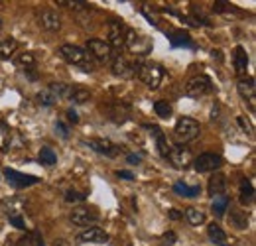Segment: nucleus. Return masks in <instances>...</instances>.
Segmentation results:
<instances>
[{
  "instance_id": "1",
  "label": "nucleus",
  "mask_w": 256,
  "mask_h": 246,
  "mask_svg": "<svg viewBox=\"0 0 256 246\" xmlns=\"http://www.w3.org/2000/svg\"><path fill=\"white\" fill-rule=\"evenodd\" d=\"M60 56L64 58L69 65H75V67H81L83 71H95V60L83 50V48H77V46H71V44H65L60 48Z\"/></svg>"
},
{
  "instance_id": "2",
  "label": "nucleus",
  "mask_w": 256,
  "mask_h": 246,
  "mask_svg": "<svg viewBox=\"0 0 256 246\" xmlns=\"http://www.w3.org/2000/svg\"><path fill=\"white\" fill-rule=\"evenodd\" d=\"M136 75L138 79L148 87V89H158L164 81V69L158 63H142L136 67Z\"/></svg>"
},
{
  "instance_id": "3",
  "label": "nucleus",
  "mask_w": 256,
  "mask_h": 246,
  "mask_svg": "<svg viewBox=\"0 0 256 246\" xmlns=\"http://www.w3.org/2000/svg\"><path fill=\"white\" fill-rule=\"evenodd\" d=\"M199 132H201V124L197 122L195 118H190V116L180 118V120L176 122V128H174V136H176V140L180 142V146L195 140V138L199 136Z\"/></svg>"
},
{
  "instance_id": "4",
  "label": "nucleus",
  "mask_w": 256,
  "mask_h": 246,
  "mask_svg": "<svg viewBox=\"0 0 256 246\" xmlns=\"http://www.w3.org/2000/svg\"><path fill=\"white\" fill-rule=\"evenodd\" d=\"M93 60H98V62H112L114 54H112V48L104 42V40H98V38H91L87 40V50H85Z\"/></svg>"
},
{
  "instance_id": "5",
  "label": "nucleus",
  "mask_w": 256,
  "mask_h": 246,
  "mask_svg": "<svg viewBox=\"0 0 256 246\" xmlns=\"http://www.w3.org/2000/svg\"><path fill=\"white\" fill-rule=\"evenodd\" d=\"M211 91H213V83H211V79L207 75H195L186 83V94L193 96V98L203 96V94H207Z\"/></svg>"
},
{
  "instance_id": "6",
  "label": "nucleus",
  "mask_w": 256,
  "mask_h": 246,
  "mask_svg": "<svg viewBox=\"0 0 256 246\" xmlns=\"http://www.w3.org/2000/svg\"><path fill=\"white\" fill-rule=\"evenodd\" d=\"M172 164H174V168H178V170H186V168H190V164L193 162V156L190 152V148H186V146H174V148H170L168 150V156H166Z\"/></svg>"
},
{
  "instance_id": "7",
  "label": "nucleus",
  "mask_w": 256,
  "mask_h": 246,
  "mask_svg": "<svg viewBox=\"0 0 256 246\" xmlns=\"http://www.w3.org/2000/svg\"><path fill=\"white\" fill-rule=\"evenodd\" d=\"M193 166H195V170L201 172V174L217 172V170L223 166V158H221L219 154H211V152H207V154L199 156V158L193 162Z\"/></svg>"
},
{
  "instance_id": "8",
  "label": "nucleus",
  "mask_w": 256,
  "mask_h": 246,
  "mask_svg": "<svg viewBox=\"0 0 256 246\" xmlns=\"http://www.w3.org/2000/svg\"><path fill=\"white\" fill-rule=\"evenodd\" d=\"M124 46H126L130 52H136L138 56H146L152 48L150 40L144 38V36H138L134 30H128L126 32V40H124Z\"/></svg>"
},
{
  "instance_id": "9",
  "label": "nucleus",
  "mask_w": 256,
  "mask_h": 246,
  "mask_svg": "<svg viewBox=\"0 0 256 246\" xmlns=\"http://www.w3.org/2000/svg\"><path fill=\"white\" fill-rule=\"evenodd\" d=\"M126 24L120 20H112L108 24V46L110 48H124V40H126Z\"/></svg>"
},
{
  "instance_id": "10",
  "label": "nucleus",
  "mask_w": 256,
  "mask_h": 246,
  "mask_svg": "<svg viewBox=\"0 0 256 246\" xmlns=\"http://www.w3.org/2000/svg\"><path fill=\"white\" fill-rule=\"evenodd\" d=\"M4 178H6V182L12 185V187H16V189H22V187H30V185H36L40 184V180L36 178V176H26V174H20V172H16V170H4Z\"/></svg>"
},
{
  "instance_id": "11",
  "label": "nucleus",
  "mask_w": 256,
  "mask_h": 246,
  "mask_svg": "<svg viewBox=\"0 0 256 246\" xmlns=\"http://www.w3.org/2000/svg\"><path fill=\"white\" fill-rule=\"evenodd\" d=\"M96 220H98V213H95L93 209H87V207L73 209V213H71V222L77 226H91Z\"/></svg>"
},
{
  "instance_id": "12",
  "label": "nucleus",
  "mask_w": 256,
  "mask_h": 246,
  "mask_svg": "<svg viewBox=\"0 0 256 246\" xmlns=\"http://www.w3.org/2000/svg\"><path fill=\"white\" fill-rule=\"evenodd\" d=\"M89 148H93L96 154H102L106 156V158H114V156H118L120 152V148L118 146H114L110 140H106V138H91L89 142Z\"/></svg>"
},
{
  "instance_id": "13",
  "label": "nucleus",
  "mask_w": 256,
  "mask_h": 246,
  "mask_svg": "<svg viewBox=\"0 0 256 246\" xmlns=\"http://www.w3.org/2000/svg\"><path fill=\"white\" fill-rule=\"evenodd\" d=\"M136 67H138V65L128 63V60L122 58V56H114V58H112V73H114L116 77H120V79H128V77L136 75Z\"/></svg>"
},
{
  "instance_id": "14",
  "label": "nucleus",
  "mask_w": 256,
  "mask_h": 246,
  "mask_svg": "<svg viewBox=\"0 0 256 246\" xmlns=\"http://www.w3.org/2000/svg\"><path fill=\"white\" fill-rule=\"evenodd\" d=\"M81 242H93V244H106L108 242V234L100 228V226H91L83 232H79L77 236Z\"/></svg>"
},
{
  "instance_id": "15",
  "label": "nucleus",
  "mask_w": 256,
  "mask_h": 246,
  "mask_svg": "<svg viewBox=\"0 0 256 246\" xmlns=\"http://www.w3.org/2000/svg\"><path fill=\"white\" fill-rule=\"evenodd\" d=\"M236 89H238V94H240L242 98H246V100L250 102V108H254V100H256L254 79H252V77H240Z\"/></svg>"
},
{
  "instance_id": "16",
  "label": "nucleus",
  "mask_w": 256,
  "mask_h": 246,
  "mask_svg": "<svg viewBox=\"0 0 256 246\" xmlns=\"http://www.w3.org/2000/svg\"><path fill=\"white\" fill-rule=\"evenodd\" d=\"M40 26L46 32H60L62 30V18L56 10H46L40 16Z\"/></svg>"
},
{
  "instance_id": "17",
  "label": "nucleus",
  "mask_w": 256,
  "mask_h": 246,
  "mask_svg": "<svg viewBox=\"0 0 256 246\" xmlns=\"http://www.w3.org/2000/svg\"><path fill=\"white\" fill-rule=\"evenodd\" d=\"M232 63H234V73L238 77H242L248 69V54L242 46H236L234 48V54H232Z\"/></svg>"
},
{
  "instance_id": "18",
  "label": "nucleus",
  "mask_w": 256,
  "mask_h": 246,
  "mask_svg": "<svg viewBox=\"0 0 256 246\" xmlns=\"http://www.w3.org/2000/svg\"><path fill=\"white\" fill-rule=\"evenodd\" d=\"M0 211L4 213V215H8V218L10 216H20V213L24 211V203L20 201V199H4L2 203H0Z\"/></svg>"
},
{
  "instance_id": "19",
  "label": "nucleus",
  "mask_w": 256,
  "mask_h": 246,
  "mask_svg": "<svg viewBox=\"0 0 256 246\" xmlns=\"http://www.w3.org/2000/svg\"><path fill=\"white\" fill-rule=\"evenodd\" d=\"M207 234H209V238H211L213 244L228 246V242H226V234H224V230L217 224V222H211V224L207 226Z\"/></svg>"
},
{
  "instance_id": "20",
  "label": "nucleus",
  "mask_w": 256,
  "mask_h": 246,
  "mask_svg": "<svg viewBox=\"0 0 256 246\" xmlns=\"http://www.w3.org/2000/svg\"><path fill=\"white\" fill-rule=\"evenodd\" d=\"M14 63L20 67V69H24V71H30L36 67V56H34L32 52H22V54H16V58H14Z\"/></svg>"
},
{
  "instance_id": "21",
  "label": "nucleus",
  "mask_w": 256,
  "mask_h": 246,
  "mask_svg": "<svg viewBox=\"0 0 256 246\" xmlns=\"http://www.w3.org/2000/svg\"><path fill=\"white\" fill-rule=\"evenodd\" d=\"M224 187H226V180H224V176L221 174H217V176H213L211 180H209V195L211 197H215V195H221L224 193Z\"/></svg>"
},
{
  "instance_id": "22",
  "label": "nucleus",
  "mask_w": 256,
  "mask_h": 246,
  "mask_svg": "<svg viewBox=\"0 0 256 246\" xmlns=\"http://www.w3.org/2000/svg\"><path fill=\"white\" fill-rule=\"evenodd\" d=\"M16 50H18V42L16 40H12V38L0 40V60H8Z\"/></svg>"
},
{
  "instance_id": "23",
  "label": "nucleus",
  "mask_w": 256,
  "mask_h": 246,
  "mask_svg": "<svg viewBox=\"0 0 256 246\" xmlns=\"http://www.w3.org/2000/svg\"><path fill=\"white\" fill-rule=\"evenodd\" d=\"M146 128H150L152 130V134H154V138H156V144H158V150H160V156H168V142H166V134L162 132L160 126H146Z\"/></svg>"
},
{
  "instance_id": "24",
  "label": "nucleus",
  "mask_w": 256,
  "mask_h": 246,
  "mask_svg": "<svg viewBox=\"0 0 256 246\" xmlns=\"http://www.w3.org/2000/svg\"><path fill=\"white\" fill-rule=\"evenodd\" d=\"M174 191H176L178 195H182V197H199V193H201V187H197V185L190 187V185L178 182V184L174 185Z\"/></svg>"
},
{
  "instance_id": "25",
  "label": "nucleus",
  "mask_w": 256,
  "mask_h": 246,
  "mask_svg": "<svg viewBox=\"0 0 256 246\" xmlns=\"http://www.w3.org/2000/svg\"><path fill=\"white\" fill-rule=\"evenodd\" d=\"M12 144V132L6 124L0 120V152H8Z\"/></svg>"
},
{
  "instance_id": "26",
  "label": "nucleus",
  "mask_w": 256,
  "mask_h": 246,
  "mask_svg": "<svg viewBox=\"0 0 256 246\" xmlns=\"http://www.w3.org/2000/svg\"><path fill=\"white\" fill-rule=\"evenodd\" d=\"M186 218H188V222L192 226H199V224L205 222V213L195 209V207H190V209H186Z\"/></svg>"
},
{
  "instance_id": "27",
  "label": "nucleus",
  "mask_w": 256,
  "mask_h": 246,
  "mask_svg": "<svg viewBox=\"0 0 256 246\" xmlns=\"http://www.w3.org/2000/svg\"><path fill=\"white\" fill-rule=\"evenodd\" d=\"M226 207H228V197H226L224 193L213 197V213L217 216H223L224 211H226Z\"/></svg>"
},
{
  "instance_id": "28",
  "label": "nucleus",
  "mask_w": 256,
  "mask_h": 246,
  "mask_svg": "<svg viewBox=\"0 0 256 246\" xmlns=\"http://www.w3.org/2000/svg\"><path fill=\"white\" fill-rule=\"evenodd\" d=\"M36 98H38V102L44 104V106H52V104H56V102L60 100L54 92L50 91V87H48V89H42V91L36 94Z\"/></svg>"
},
{
  "instance_id": "29",
  "label": "nucleus",
  "mask_w": 256,
  "mask_h": 246,
  "mask_svg": "<svg viewBox=\"0 0 256 246\" xmlns=\"http://www.w3.org/2000/svg\"><path fill=\"white\" fill-rule=\"evenodd\" d=\"M108 114H110V118H112L114 122H124V120L128 118V106L116 102V104L108 110Z\"/></svg>"
},
{
  "instance_id": "30",
  "label": "nucleus",
  "mask_w": 256,
  "mask_h": 246,
  "mask_svg": "<svg viewBox=\"0 0 256 246\" xmlns=\"http://www.w3.org/2000/svg\"><path fill=\"white\" fill-rule=\"evenodd\" d=\"M170 42H172V46H186V48H193V42L192 38H190V34H186V32H176V34H172V38H170Z\"/></svg>"
},
{
  "instance_id": "31",
  "label": "nucleus",
  "mask_w": 256,
  "mask_h": 246,
  "mask_svg": "<svg viewBox=\"0 0 256 246\" xmlns=\"http://www.w3.org/2000/svg\"><path fill=\"white\" fill-rule=\"evenodd\" d=\"M230 222H232V226H236L238 230L248 228V216H246V213H242V211H232V213H230Z\"/></svg>"
},
{
  "instance_id": "32",
  "label": "nucleus",
  "mask_w": 256,
  "mask_h": 246,
  "mask_svg": "<svg viewBox=\"0 0 256 246\" xmlns=\"http://www.w3.org/2000/svg\"><path fill=\"white\" fill-rule=\"evenodd\" d=\"M40 162L44 164V166H56L58 164V154L52 150V148H42L40 150Z\"/></svg>"
},
{
  "instance_id": "33",
  "label": "nucleus",
  "mask_w": 256,
  "mask_h": 246,
  "mask_svg": "<svg viewBox=\"0 0 256 246\" xmlns=\"http://www.w3.org/2000/svg\"><path fill=\"white\" fill-rule=\"evenodd\" d=\"M252 195H254V189H252V184L248 180H242L240 182V201L246 205L252 201Z\"/></svg>"
},
{
  "instance_id": "34",
  "label": "nucleus",
  "mask_w": 256,
  "mask_h": 246,
  "mask_svg": "<svg viewBox=\"0 0 256 246\" xmlns=\"http://www.w3.org/2000/svg\"><path fill=\"white\" fill-rule=\"evenodd\" d=\"M154 110L160 118H170L172 116V104L168 100H156L154 102Z\"/></svg>"
},
{
  "instance_id": "35",
  "label": "nucleus",
  "mask_w": 256,
  "mask_h": 246,
  "mask_svg": "<svg viewBox=\"0 0 256 246\" xmlns=\"http://www.w3.org/2000/svg\"><path fill=\"white\" fill-rule=\"evenodd\" d=\"M50 91L54 92L58 98H65V96L69 98V94H71L73 89H71L69 85H65V83H52V85H50Z\"/></svg>"
},
{
  "instance_id": "36",
  "label": "nucleus",
  "mask_w": 256,
  "mask_h": 246,
  "mask_svg": "<svg viewBox=\"0 0 256 246\" xmlns=\"http://www.w3.org/2000/svg\"><path fill=\"white\" fill-rule=\"evenodd\" d=\"M69 98H71L75 104H83V102H87V100L91 98V92L87 91V89H73L71 94H69Z\"/></svg>"
},
{
  "instance_id": "37",
  "label": "nucleus",
  "mask_w": 256,
  "mask_h": 246,
  "mask_svg": "<svg viewBox=\"0 0 256 246\" xmlns=\"http://www.w3.org/2000/svg\"><path fill=\"white\" fill-rule=\"evenodd\" d=\"M58 4H62V6H67V8H75V10H85V8L89 6L87 2H77V0H75V2H73V0H60Z\"/></svg>"
},
{
  "instance_id": "38",
  "label": "nucleus",
  "mask_w": 256,
  "mask_h": 246,
  "mask_svg": "<svg viewBox=\"0 0 256 246\" xmlns=\"http://www.w3.org/2000/svg\"><path fill=\"white\" fill-rule=\"evenodd\" d=\"M87 195H81V193H75V191H67L65 193V201L67 203H79V201H85Z\"/></svg>"
},
{
  "instance_id": "39",
  "label": "nucleus",
  "mask_w": 256,
  "mask_h": 246,
  "mask_svg": "<svg viewBox=\"0 0 256 246\" xmlns=\"http://www.w3.org/2000/svg\"><path fill=\"white\" fill-rule=\"evenodd\" d=\"M56 134H58L60 138L67 140V138H69V128H67L64 122H56Z\"/></svg>"
},
{
  "instance_id": "40",
  "label": "nucleus",
  "mask_w": 256,
  "mask_h": 246,
  "mask_svg": "<svg viewBox=\"0 0 256 246\" xmlns=\"http://www.w3.org/2000/svg\"><path fill=\"white\" fill-rule=\"evenodd\" d=\"M162 238H164V242H166L168 246H174L176 242H178V236H176V232H174V230L164 232V234H162Z\"/></svg>"
},
{
  "instance_id": "41",
  "label": "nucleus",
  "mask_w": 256,
  "mask_h": 246,
  "mask_svg": "<svg viewBox=\"0 0 256 246\" xmlns=\"http://www.w3.org/2000/svg\"><path fill=\"white\" fill-rule=\"evenodd\" d=\"M213 10H217V12H234V8L230 4H226V2H215Z\"/></svg>"
},
{
  "instance_id": "42",
  "label": "nucleus",
  "mask_w": 256,
  "mask_h": 246,
  "mask_svg": "<svg viewBox=\"0 0 256 246\" xmlns=\"http://www.w3.org/2000/svg\"><path fill=\"white\" fill-rule=\"evenodd\" d=\"M10 222H12L16 228H20V230H24V228H26V222H24V218H22V216H10Z\"/></svg>"
},
{
  "instance_id": "43",
  "label": "nucleus",
  "mask_w": 256,
  "mask_h": 246,
  "mask_svg": "<svg viewBox=\"0 0 256 246\" xmlns=\"http://www.w3.org/2000/svg\"><path fill=\"white\" fill-rule=\"evenodd\" d=\"M28 240H30V246H46L44 240H42V236H40L38 232H32V236H30Z\"/></svg>"
},
{
  "instance_id": "44",
  "label": "nucleus",
  "mask_w": 256,
  "mask_h": 246,
  "mask_svg": "<svg viewBox=\"0 0 256 246\" xmlns=\"http://www.w3.org/2000/svg\"><path fill=\"white\" fill-rule=\"evenodd\" d=\"M116 178H120V180H126V182H132V180H134L132 172H126V170H118V172H116Z\"/></svg>"
},
{
  "instance_id": "45",
  "label": "nucleus",
  "mask_w": 256,
  "mask_h": 246,
  "mask_svg": "<svg viewBox=\"0 0 256 246\" xmlns=\"http://www.w3.org/2000/svg\"><path fill=\"white\" fill-rule=\"evenodd\" d=\"M128 164H132V166H138L140 162H142V156H136V154H128Z\"/></svg>"
},
{
  "instance_id": "46",
  "label": "nucleus",
  "mask_w": 256,
  "mask_h": 246,
  "mask_svg": "<svg viewBox=\"0 0 256 246\" xmlns=\"http://www.w3.org/2000/svg\"><path fill=\"white\" fill-rule=\"evenodd\" d=\"M67 118H69V122H73V124L79 122V116H77V112H75L73 108H69V110H67Z\"/></svg>"
},
{
  "instance_id": "47",
  "label": "nucleus",
  "mask_w": 256,
  "mask_h": 246,
  "mask_svg": "<svg viewBox=\"0 0 256 246\" xmlns=\"http://www.w3.org/2000/svg\"><path fill=\"white\" fill-rule=\"evenodd\" d=\"M236 120H238V124H240V126H242V128H244V130H246V132H252V128H250V124L246 122V120H244V118H242V116H238V118H236Z\"/></svg>"
},
{
  "instance_id": "48",
  "label": "nucleus",
  "mask_w": 256,
  "mask_h": 246,
  "mask_svg": "<svg viewBox=\"0 0 256 246\" xmlns=\"http://www.w3.org/2000/svg\"><path fill=\"white\" fill-rule=\"evenodd\" d=\"M170 218H174V220H178V218H182V213H180L178 209H172V211H170Z\"/></svg>"
},
{
  "instance_id": "49",
  "label": "nucleus",
  "mask_w": 256,
  "mask_h": 246,
  "mask_svg": "<svg viewBox=\"0 0 256 246\" xmlns=\"http://www.w3.org/2000/svg\"><path fill=\"white\" fill-rule=\"evenodd\" d=\"M18 246H30V240H28V238H22V240H20V244Z\"/></svg>"
},
{
  "instance_id": "50",
  "label": "nucleus",
  "mask_w": 256,
  "mask_h": 246,
  "mask_svg": "<svg viewBox=\"0 0 256 246\" xmlns=\"http://www.w3.org/2000/svg\"><path fill=\"white\" fill-rule=\"evenodd\" d=\"M213 58H217V60H221V52L217 50V52H213Z\"/></svg>"
},
{
  "instance_id": "51",
  "label": "nucleus",
  "mask_w": 256,
  "mask_h": 246,
  "mask_svg": "<svg viewBox=\"0 0 256 246\" xmlns=\"http://www.w3.org/2000/svg\"><path fill=\"white\" fill-rule=\"evenodd\" d=\"M0 26H2V24H0Z\"/></svg>"
}]
</instances>
